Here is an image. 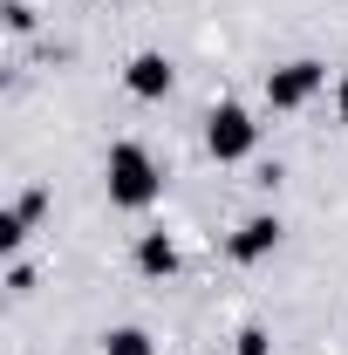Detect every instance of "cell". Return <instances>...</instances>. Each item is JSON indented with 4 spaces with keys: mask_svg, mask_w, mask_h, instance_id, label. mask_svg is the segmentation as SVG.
Here are the masks:
<instances>
[{
    "mask_svg": "<svg viewBox=\"0 0 348 355\" xmlns=\"http://www.w3.org/2000/svg\"><path fill=\"white\" fill-rule=\"evenodd\" d=\"M232 355H273V328H260V321H246V328L232 335Z\"/></svg>",
    "mask_w": 348,
    "mask_h": 355,
    "instance_id": "cell-9",
    "label": "cell"
},
{
    "mask_svg": "<svg viewBox=\"0 0 348 355\" xmlns=\"http://www.w3.org/2000/svg\"><path fill=\"white\" fill-rule=\"evenodd\" d=\"M335 123H342V130H348V76H342V83H335Z\"/></svg>",
    "mask_w": 348,
    "mask_h": 355,
    "instance_id": "cell-11",
    "label": "cell"
},
{
    "mask_svg": "<svg viewBox=\"0 0 348 355\" xmlns=\"http://www.w3.org/2000/svg\"><path fill=\"white\" fill-rule=\"evenodd\" d=\"M35 28V7L28 0H7V35H28Z\"/></svg>",
    "mask_w": 348,
    "mask_h": 355,
    "instance_id": "cell-10",
    "label": "cell"
},
{
    "mask_svg": "<svg viewBox=\"0 0 348 355\" xmlns=\"http://www.w3.org/2000/svg\"><path fill=\"white\" fill-rule=\"evenodd\" d=\"M89 7H110V0H89Z\"/></svg>",
    "mask_w": 348,
    "mask_h": 355,
    "instance_id": "cell-12",
    "label": "cell"
},
{
    "mask_svg": "<svg viewBox=\"0 0 348 355\" xmlns=\"http://www.w3.org/2000/svg\"><path fill=\"white\" fill-rule=\"evenodd\" d=\"M260 150V123L246 103H212L205 110V157L212 164H246Z\"/></svg>",
    "mask_w": 348,
    "mask_h": 355,
    "instance_id": "cell-2",
    "label": "cell"
},
{
    "mask_svg": "<svg viewBox=\"0 0 348 355\" xmlns=\"http://www.w3.org/2000/svg\"><path fill=\"white\" fill-rule=\"evenodd\" d=\"M42 212H48V191L35 184V191H21L7 212H0V253H21L28 246V232L42 225Z\"/></svg>",
    "mask_w": 348,
    "mask_h": 355,
    "instance_id": "cell-6",
    "label": "cell"
},
{
    "mask_svg": "<svg viewBox=\"0 0 348 355\" xmlns=\"http://www.w3.org/2000/svg\"><path fill=\"white\" fill-rule=\"evenodd\" d=\"M103 191H110L116 212H150V205L164 198V164H157L137 137H116V144L103 150Z\"/></svg>",
    "mask_w": 348,
    "mask_h": 355,
    "instance_id": "cell-1",
    "label": "cell"
},
{
    "mask_svg": "<svg viewBox=\"0 0 348 355\" xmlns=\"http://www.w3.org/2000/svg\"><path fill=\"white\" fill-rule=\"evenodd\" d=\"M328 89V62H314V55H294V62H280V69H266V110H280V116H294V110H307L314 96Z\"/></svg>",
    "mask_w": 348,
    "mask_h": 355,
    "instance_id": "cell-3",
    "label": "cell"
},
{
    "mask_svg": "<svg viewBox=\"0 0 348 355\" xmlns=\"http://www.w3.org/2000/svg\"><path fill=\"white\" fill-rule=\"evenodd\" d=\"M103 355H157V335H150V328H137V321H123V328H110V335H103Z\"/></svg>",
    "mask_w": 348,
    "mask_h": 355,
    "instance_id": "cell-8",
    "label": "cell"
},
{
    "mask_svg": "<svg viewBox=\"0 0 348 355\" xmlns=\"http://www.w3.org/2000/svg\"><path fill=\"white\" fill-rule=\"evenodd\" d=\"M130 260H137V273H143V280H171V273H177V239L164 232V225H150V232H137Z\"/></svg>",
    "mask_w": 348,
    "mask_h": 355,
    "instance_id": "cell-7",
    "label": "cell"
},
{
    "mask_svg": "<svg viewBox=\"0 0 348 355\" xmlns=\"http://www.w3.org/2000/svg\"><path fill=\"white\" fill-rule=\"evenodd\" d=\"M177 83V69H171V55H157V48H137L130 62H123V89H130L137 103H164Z\"/></svg>",
    "mask_w": 348,
    "mask_h": 355,
    "instance_id": "cell-5",
    "label": "cell"
},
{
    "mask_svg": "<svg viewBox=\"0 0 348 355\" xmlns=\"http://www.w3.org/2000/svg\"><path fill=\"white\" fill-rule=\"evenodd\" d=\"M280 232H287V225L273 219V212H246V219L225 232V260H232V266H260V260H273V253H280Z\"/></svg>",
    "mask_w": 348,
    "mask_h": 355,
    "instance_id": "cell-4",
    "label": "cell"
}]
</instances>
